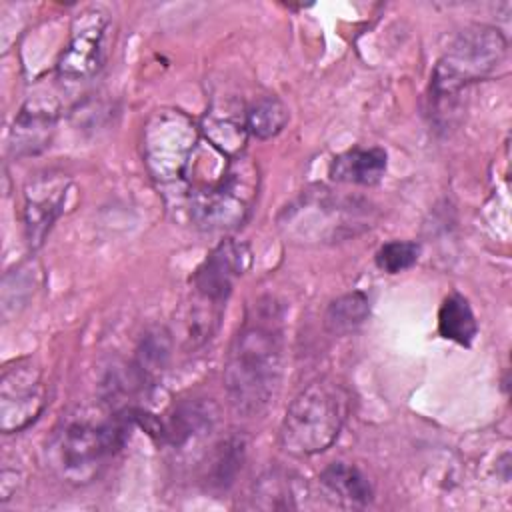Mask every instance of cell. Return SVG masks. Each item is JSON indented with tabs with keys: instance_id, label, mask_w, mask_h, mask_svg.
<instances>
[{
	"instance_id": "obj_1",
	"label": "cell",
	"mask_w": 512,
	"mask_h": 512,
	"mask_svg": "<svg viewBox=\"0 0 512 512\" xmlns=\"http://www.w3.org/2000/svg\"><path fill=\"white\" fill-rule=\"evenodd\" d=\"M284 360V312L266 296L256 300L226 356L224 388L232 408L244 416L262 412L274 398Z\"/></svg>"
},
{
	"instance_id": "obj_2",
	"label": "cell",
	"mask_w": 512,
	"mask_h": 512,
	"mask_svg": "<svg viewBox=\"0 0 512 512\" xmlns=\"http://www.w3.org/2000/svg\"><path fill=\"white\" fill-rule=\"evenodd\" d=\"M350 396L342 384L318 378L288 404L280 424V446L290 456L306 458L328 450L346 422Z\"/></svg>"
},
{
	"instance_id": "obj_3",
	"label": "cell",
	"mask_w": 512,
	"mask_h": 512,
	"mask_svg": "<svg viewBox=\"0 0 512 512\" xmlns=\"http://www.w3.org/2000/svg\"><path fill=\"white\" fill-rule=\"evenodd\" d=\"M126 432V420L120 416L106 422L74 420L66 424L52 442V466L68 484H90L124 446Z\"/></svg>"
},
{
	"instance_id": "obj_4",
	"label": "cell",
	"mask_w": 512,
	"mask_h": 512,
	"mask_svg": "<svg viewBox=\"0 0 512 512\" xmlns=\"http://www.w3.org/2000/svg\"><path fill=\"white\" fill-rule=\"evenodd\" d=\"M504 34L486 24L462 30L442 54L432 72V100L436 104L454 98L472 82L492 74L506 56Z\"/></svg>"
},
{
	"instance_id": "obj_5",
	"label": "cell",
	"mask_w": 512,
	"mask_h": 512,
	"mask_svg": "<svg viewBox=\"0 0 512 512\" xmlns=\"http://www.w3.org/2000/svg\"><path fill=\"white\" fill-rule=\"evenodd\" d=\"M46 406L42 370L32 360H16L0 376V428L20 432L38 420Z\"/></svg>"
},
{
	"instance_id": "obj_6",
	"label": "cell",
	"mask_w": 512,
	"mask_h": 512,
	"mask_svg": "<svg viewBox=\"0 0 512 512\" xmlns=\"http://www.w3.org/2000/svg\"><path fill=\"white\" fill-rule=\"evenodd\" d=\"M108 28L110 18L102 8L82 10L74 18L70 40L58 58V76L74 82L92 78L104 62Z\"/></svg>"
},
{
	"instance_id": "obj_7",
	"label": "cell",
	"mask_w": 512,
	"mask_h": 512,
	"mask_svg": "<svg viewBox=\"0 0 512 512\" xmlns=\"http://www.w3.org/2000/svg\"><path fill=\"white\" fill-rule=\"evenodd\" d=\"M252 262L250 248L238 240H222L204 258L192 276V286L198 298L208 306H222L236 280L248 270Z\"/></svg>"
},
{
	"instance_id": "obj_8",
	"label": "cell",
	"mask_w": 512,
	"mask_h": 512,
	"mask_svg": "<svg viewBox=\"0 0 512 512\" xmlns=\"http://www.w3.org/2000/svg\"><path fill=\"white\" fill-rule=\"evenodd\" d=\"M68 178L62 174H42L26 186L24 202V222L26 236L32 248H38L52 224L60 216L66 200Z\"/></svg>"
},
{
	"instance_id": "obj_9",
	"label": "cell",
	"mask_w": 512,
	"mask_h": 512,
	"mask_svg": "<svg viewBox=\"0 0 512 512\" xmlns=\"http://www.w3.org/2000/svg\"><path fill=\"white\" fill-rule=\"evenodd\" d=\"M56 112L46 106L24 104L14 118L10 130V150L16 158L34 156L46 150L52 142Z\"/></svg>"
},
{
	"instance_id": "obj_10",
	"label": "cell",
	"mask_w": 512,
	"mask_h": 512,
	"mask_svg": "<svg viewBox=\"0 0 512 512\" xmlns=\"http://www.w3.org/2000/svg\"><path fill=\"white\" fill-rule=\"evenodd\" d=\"M216 424V406L206 400H188L178 404L166 420H160L158 440L182 446L196 436L210 432Z\"/></svg>"
},
{
	"instance_id": "obj_11",
	"label": "cell",
	"mask_w": 512,
	"mask_h": 512,
	"mask_svg": "<svg viewBox=\"0 0 512 512\" xmlns=\"http://www.w3.org/2000/svg\"><path fill=\"white\" fill-rule=\"evenodd\" d=\"M386 164V152L382 148H354L332 160L330 178L346 184L374 186L382 180Z\"/></svg>"
},
{
	"instance_id": "obj_12",
	"label": "cell",
	"mask_w": 512,
	"mask_h": 512,
	"mask_svg": "<svg viewBox=\"0 0 512 512\" xmlns=\"http://www.w3.org/2000/svg\"><path fill=\"white\" fill-rule=\"evenodd\" d=\"M320 484L330 496L352 508H364L374 498L368 476L348 462H332L320 474Z\"/></svg>"
},
{
	"instance_id": "obj_13",
	"label": "cell",
	"mask_w": 512,
	"mask_h": 512,
	"mask_svg": "<svg viewBox=\"0 0 512 512\" xmlns=\"http://www.w3.org/2000/svg\"><path fill=\"white\" fill-rule=\"evenodd\" d=\"M438 332L442 338L452 340L460 346H470L472 340L476 338V316L462 294L452 292L450 296L444 298L438 310Z\"/></svg>"
},
{
	"instance_id": "obj_14",
	"label": "cell",
	"mask_w": 512,
	"mask_h": 512,
	"mask_svg": "<svg viewBox=\"0 0 512 512\" xmlns=\"http://www.w3.org/2000/svg\"><path fill=\"white\" fill-rule=\"evenodd\" d=\"M370 314L368 296L360 290L348 292L332 300L324 312V326L330 334L342 336L360 328Z\"/></svg>"
},
{
	"instance_id": "obj_15",
	"label": "cell",
	"mask_w": 512,
	"mask_h": 512,
	"mask_svg": "<svg viewBox=\"0 0 512 512\" xmlns=\"http://www.w3.org/2000/svg\"><path fill=\"white\" fill-rule=\"evenodd\" d=\"M172 354V338L170 332L162 326L148 330L138 348H136V362H134V372L138 378L146 384L152 382L168 364Z\"/></svg>"
},
{
	"instance_id": "obj_16",
	"label": "cell",
	"mask_w": 512,
	"mask_h": 512,
	"mask_svg": "<svg viewBox=\"0 0 512 512\" xmlns=\"http://www.w3.org/2000/svg\"><path fill=\"white\" fill-rule=\"evenodd\" d=\"M288 124V108L276 96H262L244 114V130L258 140L280 134Z\"/></svg>"
},
{
	"instance_id": "obj_17",
	"label": "cell",
	"mask_w": 512,
	"mask_h": 512,
	"mask_svg": "<svg viewBox=\"0 0 512 512\" xmlns=\"http://www.w3.org/2000/svg\"><path fill=\"white\" fill-rule=\"evenodd\" d=\"M252 498L258 508H294L296 482L284 472H266L256 480Z\"/></svg>"
},
{
	"instance_id": "obj_18",
	"label": "cell",
	"mask_w": 512,
	"mask_h": 512,
	"mask_svg": "<svg viewBox=\"0 0 512 512\" xmlns=\"http://www.w3.org/2000/svg\"><path fill=\"white\" fill-rule=\"evenodd\" d=\"M244 452H246V446L242 438L230 436L222 440L216 446L210 472H208V482L216 488H228L234 482L238 470L242 468Z\"/></svg>"
},
{
	"instance_id": "obj_19",
	"label": "cell",
	"mask_w": 512,
	"mask_h": 512,
	"mask_svg": "<svg viewBox=\"0 0 512 512\" xmlns=\"http://www.w3.org/2000/svg\"><path fill=\"white\" fill-rule=\"evenodd\" d=\"M420 246L412 240H392L378 248L376 266L388 274H400L418 262Z\"/></svg>"
}]
</instances>
